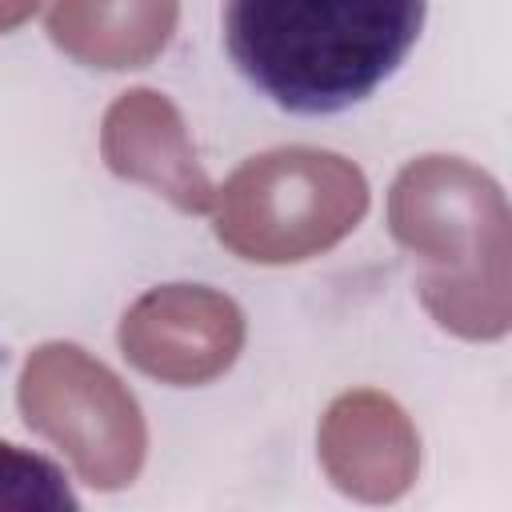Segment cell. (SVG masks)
<instances>
[{"instance_id": "cell-1", "label": "cell", "mask_w": 512, "mask_h": 512, "mask_svg": "<svg viewBox=\"0 0 512 512\" xmlns=\"http://www.w3.org/2000/svg\"><path fill=\"white\" fill-rule=\"evenodd\" d=\"M424 0H232L224 48L236 72L296 116L368 100L416 48Z\"/></svg>"}, {"instance_id": "cell-2", "label": "cell", "mask_w": 512, "mask_h": 512, "mask_svg": "<svg viewBox=\"0 0 512 512\" xmlns=\"http://www.w3.org/2000/svg\"><path fill=\"white\" fill-rule=\"evenodd\" d=\"M0 512H80V500L56 460L0 440Z\"/></svg>"}]
</instances>
